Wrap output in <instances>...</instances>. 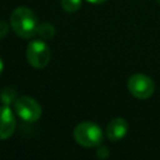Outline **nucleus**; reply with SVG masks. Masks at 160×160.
I'll return each mask as SVG.
<instances>
[{
  "instance_id": "1",
  "label": "nucleus",
  "mask_w": 160,
  "mask_h": 160,
  "mask_svg": "<svg viewBox=\"0 0 160 160\" xmlns=\"http://www.w3.org/2000/svg\"><path fill=\"white\" fill-rule=\"evenodd\" d=\"M10 26L18 36L22 39H30L38 34L39 22L35 12L31 9L26 6H19L14 9L10 15Z\"/></svg>"
},
{
  "instance_id": "2",
  "label": "nucleus",
  "mask_w": 160,
  "mask_h": 160,
  "mask_svg": "<svg viewBox=\"0 0 160 160\" xmlns=\"http://www.w3.org/2000/svg\"><path fill=\"white\" fill-rule=\"evenodd\" d=\"M74 139L76 144L84 148H98L104 140L101 128L92 121H82L74 129Z\"/></svg>"
},
{
  "instance_id": "3",
  "label": "nucleus",
  "mask_w": 160,
  "mask_h": 160,
  "mask_svg": "<svg viewBox=\"0 0 160 160\" xmlns=\"http://www.w3.org/2000/svg\"><path fill=\"white\" fill-rule=\"evenodd\" d=\"M51 58L50 48L44 39L31 40L26 46V60L35 69H44Z\"/></svg>"
},
{
  "instance_id": "4",
  "label": "nucleus",
  "mask_w": 160,
  "mask_h": 160,
  "mask_svg": "<svg viewBox=\"0 0 160 160\" xmlns=\"http://www.w3.org/2000/svg\"><path fill=\"white\" fill-rule=\"evenodd\" d=\"M14 110L16 115L26 121V122H35L41 118V105L30 96H19L14 101Z\"/></svg>"
},
{
  "instance_id": "5",
  "label": "nucleus",
  "mask_w": 160,
  "mask_h": 160,
  "mask_svg": "<svg viewBox=\"0 0 160 160\" xmlns=\"http://www.w3.org/2000/svg\"><path fill=\"white\" fill-rule=\"evenodd\" d=\"M128 90L129 92L139 99V100H145L149 99L155 90V84L152 81V79L145 74H132L129 79H128Z\"/></svg>"
},
{
  "instance_id": "6",
  "label": "nucleus",
  "mask_w": 160,
  "mask_h": 160,
  "mask_svg": "<svg viewBox=\"0 0 160 160\" xmlns=\"http://www.w3.org/2000/svg\"><path fill=\"white\" fill-rule=\"evenodd\" d=\"M16 129V120L9 105L0 106V140L9 139Z\"/></svg>"
},
{
  "instance_id": "7",
  "label": "nucleus",
  "mask_w": 160,
  "mask_h": 160,
  "mask_svg": "<svg viewBox=\"0 0 160 160\" xmlns=\"http://www.w3.org/2000/svg\"><path fill=\"white\" fill-rule=\"evenodd\" d=\"M128 129H129V125L124 118H114L109 121L106 126V130H105L106 138L112 142L120 141L126 135Z\"/></svg>"
},
{
  "instance_id": "8",
  "label": "nucleus",
  "mask_w": 160,
  "mask_h": 160,
  "mask_svg": "<svg viewBox=\"0 0 160 160\" xmlns=\"http://www.w3.org/2000/svg\"><path fill=\"white\" fill-rule=\"evenodd\" d=\"M38 34L44 40H51L55 35V28L50 22H41V24H39Z\"/></svg>"
},
{
  "instance_id": "9",
  "label": "nucleus",
  "mask_w": 160,
  "mask_h": 160,
  "mask_svg": "<svg viewBox=\"0 0 160 160\" xmlns=\"http://www.w3.org/2000/svg\"><path fill=\"white\" fill-rule=\"evenodd\" d=\"M16 100V90L12 86H5L0 92V101L4 105H10Z\"/></svg>"
},
{
  "instance_id": "10",
  "label": "nucleus",
  "mask_w": 160,
  "mask_h": 160,
  "mask_svg": "<svg viewBox=\"0 0 160 160\" xmlns=\"http://www.w3.org/2000/svg\"><path fill=\"white\" fill-rule=\"evenodd\" d=\"M60 4L66 12H76L81 8V0H61Z\"/></svg>"
},
{
  "instance_id": "11",
  "label": "nucleus",
  "mask_w": 160,
  "mask_h": 160,
  "mask_svg": "<svg viewBox=\"0 0 160 160\" xmlns=\"http://www.w3.org/2000/svg\"><path fill=\"white\" fill-rule=\"evenodd\" d=\"M96 156L99 158V159H106L108 156H109V149H108V146H98V149H96Z\"/></svg>"
},
{
  "instance_id": "12",
  "label": "nucleus",
  "mask_w": 160,
  "mask_h": 160,
  "mask_svg": "<svg viewBox=\"0 0 160 160\" xmlns=\"http://www.w3.org/2000/svg\"><path fill=\"white\" fill-rule=\"evenodd\" d=\"M9 31V24L4 20H0V39L4 38Z\"/></svg>"
},
{
  "instance_id": "13",
  "label": "nucleus",
  "mask_w": 160,
  "mask_h": 160,
  "mask_svg": "<svg viewBox=\"0 0 160 160\" xmlns=\"http://www.w3.org/2000/svg\"><path fill=\"white\" fill-rule=\"evenodd\" d=\"M88 2H91V4H102L105 2L106 0H86Z\"/></svg>"
},
{
  "instance_id": "14",
  "label": "nucleus",
  "mask_w": 160,
  "mask_h": 160,
  "mask_svg": "<svg viewBox=\"0 0 160 160\" xmlns=\"http://www.w3.org/2000/svg\"><path fill=\"white\" fill-rule=\"evenodd\" d=\"M2 69H4V64H2V60H1V58H0V75H1V72H2Z\"/></svg>"
},
{
  "instance_id": "15",
  "label": "nucleus",
  "mask_w": 160,
  "mask_h": 160,
  "mask_svg": "<svg viewBox=\"0 0 160 160\" xmlns=\"http://www.w3.org/2000/svg\"><path fill=\"white\" fill-rule=\"evenodd\" d=\"M155 1H156V2H159V4H160V0H155Z\"/></svg>"
}]
</instances>
